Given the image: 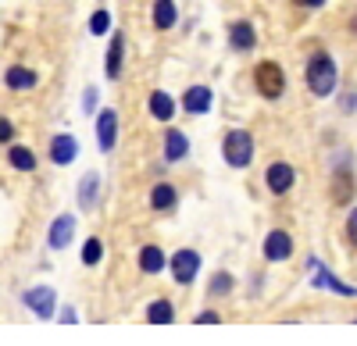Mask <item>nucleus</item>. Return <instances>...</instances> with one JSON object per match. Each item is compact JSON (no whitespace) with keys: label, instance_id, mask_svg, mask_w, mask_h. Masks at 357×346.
Masks as SVG:
<instances>
[{"label":"nucleus","instance_id":"obj_1","mask_svg":"<svg viewBox=\"0 0 357 346\" xmlns=\"http://www.w3.org/2000/svg\"><path fill=\"white\" fill-rule=\"evenodd\" d=\"M304 86L314 100H329L336 90H340V65L336 57L325 50V47H314L304 61Z\"/></svg>","mask_w":357,"mask_h":346},{"label":"nucleus","instance_id":"obj_2","mask_svg":"<svg viewBox=\"0 0 357 346\" xmlns=\"http://www.w3.org/2000/svg\"><path fill=\"white\" fill-rule=\"evenodd\" d=\"M250 82H254V93H257L261 100H268V104L282 100V97H286V86H289L286 68H282L279 61H272V57H264V61H257V65H254Z\"/></svg>","mask_w":357,"mask_h":346},{"label":"nucleus","instance_id":"obj_3","mask_svg":"<svg viewBox=\"0 0 357 346\" xmlns=\"http://www.w3.org/2000/svg\"><path fill=\"white\" fill-rule=\"evenodd\" d=\"M257 157V143H254V132L250 129H225L222 136V161L232 168V171H247Z\"/></svg>","mask_w":357,"mask_h":346},{"label":"nucleus","instance_id":"obj_4","mask_svg":"<svg viewBox=\"0 0 357 346\" xmlns=\"http://www.w3.org/2000/svg\"><path fill=\"white\" fill-rule=\"evenodd\" d=\"M357 196V179H354V154H340L333 161V179H329V200L336 207H354Z\"/></svg>","mask_w":357,"mask_h":346},{"label":"nucleus","instance_id":"obj_5","mask_svg":"<svg viewBox=\"0 0 357 346\" xmlns=\"http://www.w3.org/2000/svg\"><path fill=\"white\" fill-rule=\"evenodd\" d=\"M200 268H204V257H200V250H193V246H178V250L168 257V275H172L175 285H183V290L200 278Z\"/></svg>","mask_w":357,"mask_h":346},{"label":"nucleus","instance_id":"obj_6","mask_svg":"<svg viewBox=\"0 0 357 346\" xmlns=\"http://www.w3.org/2000/svg\"><path fill=\"white\" fill-rule=\"evenodd\" d=\"M307 268H311V285H314V290H325V293L343 297V300H357V285L354 282H343L329 265H321L318 257H307Z\"/></svg>","mask_w":357,"mask_h":346},{"label":"nucleus","instance_id":"obj_7","mask_svg":"<svg viewBox=\"0 0 357 346\" xmlns=\"http://www.w3.org/2000/svg\"><path fill=\"white\" fill-rule=\"evenodd\" d=\"M296 250V239L289 228H268L264 239H261V257L268 265H286Z\"/></svg>","mask_w":357,"mask_h":346},{"label":"nucleus","instance_id":"obj_8","mask_svg":"<svg viewBox=\"0 0 357 346\" xmlns=\"http://www.w3.org/2000/svg\"><path fill=\"white\" fill-rule=\"evenodd\" d=\"M93 129H97L100 154H111L118 147V136H122V114H118L114 107H100L97 118H93Z\"/></svg>","mask_w":357,"mask_h":346},{"label":"nucleus","instance_id":"obj_9","mask_svg":"<svg viewBox=\"0 0 357 346\" xmlns=\"http://www.w3.org/2000/svg\"><path fill=\"white\" fill-rule=\"evenodd\" d=\"M215 107V90L207 82H193L183 90V97H178V111H186L190 118H204V114H211Z\"/></svg>","mask_w":357,"mask_h":346},{"label":"nucleus","instance_id":"obj_10","mask_svg":"<svg viewBox=\"0 0 357 346\" xmlns=\"http://www.w3.org/2000/svg\"><path fill=\"white\" fill-rule=\"evenodd\" d=\"M22 304L33 310L40 322L57 318V293H54V285H29V290L22 293Z\"/></svg>","mask_w":357,"mask_h":346},{"label":"nucleus","instance_id":"obj_11","mask_svg":"<svg viewBox=\"0 0 357 346\" xmlns=\"http://www.w3.org/2000/svg\"><path fill=\"white\" fill-rule=\"evenodd\" d=\"M293 186H296V168L289 164V161H272L264 168V189L272 193V196H289L293 193Z\"/></svg>","mask_w":357,"mask_h":346},{"label":"nucleus","instance_id":"obj_12","mask_svg":"<svg viewBox=\"0 0 357 346\" xmlns=\"http://www.w3.org/2000/svg\"><path fill=\"white\" fill-rule=\"evenodd\" d=\"M225 40H229L232 54H254L257 50V29L250 18H232L225 25Z\"/></svg>","mask_w":357,"mask_h":346},{"label":"nucleus","instance_id":"obj_13","mask_svg":"<svg viewBox=\"0 0 357 346\" xmlns=\"http://www.w3.org/2000/svg\"><path fill=\"white\" fill-rule=\"evenodd\" d=\"M75 225H79V218L75 214H57L54 221H50V228H47V246L54 250V253H61V250H68L72 246V239H75Z\"/></svg>","mask_w":357,"mask_h":346},{"label":"nucleus","instance_id":"obj_14","mask_svg":"<svg viewBox=\"0 0 357 346\" xmlns=\"http://www.w3.org/2000/svg\"><path fill=\"white\" fill-rule=\"evenodd\" d=\"M186 157H190V136L183 129L168 125L165 136H161V161L165 164H183Z\"/></svg>","mask_w":357,"mask_h":346},{"label":"nucleus","instance_id":"obj_15","mask_svg":"<svg viewBox=\"0 0 357 346\" xmlns=\"http://www.w3.org/2000/svg\"><path fill=\"white\" fill-rule=\"evenodd\" d=\"M47 157H50V164H57V168L75 164V157H79V139H75L72 132H54V136H50V147H47Z\"/></svg>","mask_w":357,"mask_h":346},{"label":"nucleus","instance_id":"obj_16","mask_svg":"<svg viewBox=\"0 0 357 346\" xmlns=\"http://www.w3.org/2000/svg\"><path fill=\"white\" fill-rule=\"evenodd\" d=\"M146 114L161 125H172L175 114H178V100L168 93V90H151L146 93Z\"/></svg>","mask_w":357,"mask_h":346},{"label":"nucleus","instance_id":"obj_17","mask_svg":"<svg viewBox=\"0 0 357 346\" xmlns=\"http://www.w3.org/2000/svg\"><path fill=\"white\" fill-rule=\"evenodd\" d=\"M122 68H126V33H111L107 50H104V75L111 82H118L122 79Z\"/></svg>","mask_w":357,"mask_h":346},{"label":"nucleus","instance_id":"obj_18","mask_svg":"<svg viewBox=\"0 0 357 346\" xmlns=\"http://www.w3.org/2000/svg\"><path fill=\"white\" fill-rule=\"evenodd\" d=\"M136 268L143 272V275H161V272H168V253L158 246V243H143L139 246V253H136Z\"/></svg>","mask_w":357,"mask_h":346},{"label":"nucleus","instance_id":"obj_19","mask_svg":"<svg viewBox=\"0 0 357 346\" xmlns=\"http://www.w3.org/2000/svg\"><path fill=\"white\" fill-rule=\"evenodd\" d=\"M151 211H158V214L178 211V186H175V182L158 179V182L151 186Z\"/></svg>","mask_w":357,"mask_h":346},{"label":"nucleus","instance_id":"obj_20","mask_svg":"<svg viewBox=\"0 0 357 346\" xmlns=\"http://www.w3.org/2000/svg\"><path fill=\"white\" fill-rule=\"evenodd\" d=\"M4 86H8V90H15V93H29V90H36V86H40V72L29 68V65H8Z\"/></svg>","mask_w":357,"mask_h":346},{"label":"nucleus","instance_id":"obj_21","mask_svg":"<svg viewBox=\"0 0 357 346\" xmlns=\"http://www.w3.org/2000/svg\"><path fill=\"white\" fill-rule=\"evenodd\" d=\"M151 25H154V33H172L178 25V4L175 0H154L151 4Z\"/></svg>","mask_w":357,"mask_h":346},{"label":"nucleus","instance_id":"obj_22","mask_svg":"<svg viewBox=\"0 0 357 346\" xmlns=\"http://www.w3.org/2000/svg\"><path fill=\"white\" fill-rule=\"evenodd\" d=\"M8 164L15 171H22V175H29V171L40 168V157H36L33 147H25V143H11V147H8Z\"/></svg>","mask_w":357,"mask_h":346},{"label":"nucleus","instance_id":"obj_23","mask_svg":"<svg viewBox=\"0 0 357 346\" xmlns=\"http://www.w3.org/2000/svg\"><path fill=\"white\" fill-rule=\"evenodd\" d=\"M75 196H79V207L82 211H93L97 207V200H100V175H97V171H86V175L79 179Z\"/></svg>","mask_w":357,"mask_h":346},{"label":"nucleus","instance_id":"obj_24","mask_svg":"<svg viewBox=\"0 0 357 346\" xmlns=\"http://www.w3.org/2000/svg\"><path fill=\"white\" fill-rule=\"evenodd\" d=\"M143 318H146V325H175V304L168 297H158L146 304Z\"/></svg>","mask_w":357,"mask_h":346},{"label":"nucleus","instance_id":"obj_25","mask_svg":"<svg viewBox=\"0 0 357 346\" xmlns=\"http://www.w3.org/2000/svg\"><path fill=\"white\" fill-rule=\"evenodd\" d=\"M232 293H236V275H232V272L218 268L211 278H207V297H211V300H225V297H232Z\"/></svg>","mask_w":357,"mask_h":346},{"label":"nucleus","instance_id":"obj_26","mask_svg":"<svg viewBox=\"0 0 357 346\" xmlns=\"http://www.w3.org/2000/svg\"><path fill=\"white\" fill-rule=\"evenodd\" d=\"M79 261H82L86 268H97V265L104 261V239H100V236H89V239L82 243V250H79Z\"/></svg>","mask_w":357,"mask_h":346},{"label":"nucleus","instance_id":"obj_27","mask_svg":"<svg viewBox=\"0 0 357 346\" xmlns=\"http://www.w3.org/2000/svg\"><path fill=\"white\" fill-rule=\"evenodd\" d=\"M89 33L93 36H107L111 33V11L107 8H97L93 15H89Z\"/></svg>","mask_w":357,"mask_h":346},{"label":"nucleus","instance_id":"obj_28","mask_svg":"<svg viewBox=\"0 0 357 346\" xmlns=\"http://www.w3.org/2000/svg\"><path fill=\"white\" fill-rule=\"evenodd\" d=\"M343 243L350 246V250H357V204L347 211V218H343Z\"/></svg>","mask_w":357,"mask_h":346},{"label":"nucleus","instance_id":"obj_29","mask_svg":"<svg viewBox=\"0 0 357 346\" xmlns=\"http://www.w3.org/2000/svg\"><path fill=\"white\" fill-rule=\"evenodd\" d=\"M93 111H100V90H97V86H86V90H82V114H86V118H93Z\"/></svg>","mask_w":357,"mask_h":346},{"label":"nucleus","instance_id":"obj_30","mask_svg":"<svg viewBox=\"0 0 357 346\" xmlns=\"http://www.w3.org/2000/svg\"><path fill=\"white\" fill-rule=\"evenodd\" d=\"M15 136H18L15 122L8 118V114H0V147H11V143H15Z\"/></svg>","mask_w":357,"mask_h":346},{"label":"nucleus","instance_id":"obj_31","mask_svg":"<svg viewBox=\"0 0 357 346\" xmlns=\"http://www.w3.org/2000/svg\"><path fill=\"white\" fill-rule=\"evenodd\" d=\"M193 325H222V314L218 310H200L193 318Z\"/></svg>","mask_w":357,"mask_h":346},{"label":"nucleus","instance_id":"obj_32","mask_svg":"<svg viewBox=\"0 0 357 346\" xmlns=\"http://www.w3.org/2000/svg\"><path fill=\"white\" fill-rule=\"evenodd\" d=\"M293 8H301V11H321L325 4H329V0H289Z\"/></svg>","mask_w":357,"mask_h":346},{"label":"nucleus","instance_id":"obj_33","mask_svg":"<svg viewBox=\"0 0 357 346\" xmlns=\"http://www.w3.org/2000/svg\"><path fill=\"white\" fill-rule=\"evenodd\" d=\"M57 322H61V325H79V310H75V307L57 310Z\"/></svg>","mask_w":357,"mask_h":346},{"label":"nucleus","instance_id":"obj_34","mask_svg":"<svg viewBox=\"0 0 357 346\" xmlns=\"http://www.w3.org/2000/svg\"><path fill=\"white\" fill-rule=\"evenodd\" d=\"M340 111H343V114H354V111H357V93H343V97H340Z\"/></svg>","mask_w":357,"mask_h":346},{"label":"nucleus","instance_id":"obj_35","mask_svg":"<svg viewBox=\"0 0 357 346\" xmlns=\"http://www.w3.org/2000/svg\"><path fill=\"white\" fill-rule=\"evenodd\" d=\"M347 33H350V36H357V11L347 18Z\"/></svg>","mask_w":357,"mask_h":346},{"label":"nucleus","instance_id":"obj_36","mask_svg":"<svg viewBox=\"0 0 357 346\" xmlns=\"http://www.w3.org/2000/svg\"><path fill=\"white\" fill-rule=\"evenodd\" d=\"M354 325H357V318H354Z\"/></svg>","mask_w":357,"mask_h":346}]
</instances>
